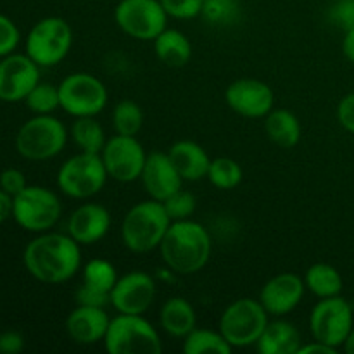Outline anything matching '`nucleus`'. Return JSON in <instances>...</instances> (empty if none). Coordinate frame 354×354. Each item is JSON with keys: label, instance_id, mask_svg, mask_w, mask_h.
I'll return each mask as SVG.
<instances>
[{"label": "nucleus", "instance_id": "obj_9", "mask_svg": "<svg viewBox=\"0 0 354 354\" xmlns=\"http://www.w3.org/2000/svg\"><path fill=\"white\" fill-rule=\"evenodd\" d=\"M73 45V30L62 17L50 16L38 21L26 37V54L40 68H52L64 61Z\"/></svg>", "mask_w": 354, "mask_h": 354}, {"label": "nucleus", "instance_id": "obj_30", "mask_svg": "<svg viewBox=\"0 0 354 354\" xmlns=\"http://www.w3.org/2000/svg\"><path fill=\"white\" fill-rule=\"evenodd\" d=\"M241 0H204L201 16L211 26L227 28L241 19Z\"/></svg>", "mask_w": 354, "mask_h": 354}, {"label": "nucleus", "instance_id": "obj_20", "mask_svg": "<svg viewBox=\"0 0 354 354\" xmlns=\"http://www.w3.org/2000/svg\"><path fill=\"white\" fill-rule=\"evenodd\" d=\"M109 322L111 318L106 308L76 304L75 310L66 318V332L76 344L92 346L104 341Z\"/></svg>", "mask_w": 354, "mask_h": 354}, {"label": "nucleus", "instance_id": "obj_12", "mask_svg": "<svg viewBox=\"0 0 354 354\" xmlns=\"http://www.w3.org/2000/svg\"><path fill=\"white\" fill-rule=\"evenodd\" d=\"M168 17L159 0H120L114 9L118 28L138 41H154L168 28Z\"/></svg>", "mask_w": 354, "mask_h": 354}, {"label": "nucleus", "instance_id": "obj_21", "mask_svg": "<svg viewBox=\"0 0 354 354\" xmlns=\"http://www.w3.org/2000/svg\"><path fill=\"white\" fill-rule=\"evenodd\" d=\"M169 159L175 168L187 182H199L206 178L209 169L211 158L207 156L206 149L192 140H178L169 147Z\"/></svg>", "mask_w": 354, "mask_h": 354}, {"label": "nucleus", "instance_id": "obj_29", "mask_svg": "<svg viewBox=\"0 0 354 354\" xmlns=\"http://www.w3.org/2000/svg\"><path fill=\"white\" fill-rule=\"evenodd\" d=\"M144 124V113L142 107L135 100L124 99L114 106L113 109V127L118 135L137 137Z\"/></svg>", "mask_w": 354, "mask_h": 354}, {"label": "nucleus", "instance_id": "obj_41", "mask_svg": "<svg viewBox=\"0 0 354 354\" xmlns=\"http://www.w3.org/2000/svg\"><path fill=\"white\" fill-rule=\"evenodd\" d=\"M24 339L17 332H3L0 334V353L2 354H17L23 351Z\"/></svg>", "mask_w": 354, "mask_h": 354}, {"label": "nucleus", "instance_id": "obj_26", "mask_svg": "<svg viewBox=\"0 0 354 354\" xmlns=\"http://www.w3.org/2000/svg\"><path fill=\"white\" fill-rule=\"evenodd\" d=\"M304 283H306V289L318 299L339 296L344 287V280L339 270L328 263L311 265L304 275Z\"/></svg>", "mask_w": 354, "mask_h": 354}, {"label": "nucleus", "instance_id": "obj_43", "mask_svg": "<svg viewBox=\"0 0 354 354\" xmlns=\"http://www.w3.org/2000/svg\"><path fill=\"white\" fill-rule=\"evenodd\" d=\"M12 203L14 197L9 196L6 190L0 189V223H3L7 218L12 216Z\"/></svg>", "mask_w": 354, "mask_h": 354}, {"label": "nucleus", "instance_id": "obj_44", "mask_svg": "<svg viewBox=\"0 0 354 354\" xmlns=\"http://www.w3.org/2000/svg\"><path fill=\"white\" fill-rule=\"evenodd\" d=\"M342 54L349 62L354 64V30L344 31V38H342Z\"/></svg>", "mask_w": 354, "mask_h": 354}, {"label": "nucleus", "instance_id": "obj_1", "mask_svg": "<svg viewBox=\"0 0 354 354\" xmlns=\"http://www.w3.org/2000/svg\"><path fill=\"white\" fill-rule=\"evenodd\" d=\"M82 245L69 234L44 232L24 249L23 261L28 273L41 283H64L82 266Z\"/></svg>", "mask_w": 354, "mask_h": 354}, {"label": "nucleus", "instance_id": "obj_31", "mask_svg": "<svg viewBox=\"0 0 354 354\" xmlns=\"http://www.w3.org/2000/svg\"><path fill=\"white\" fill-rule=\"evenodd\" d=\"M83 283L88 287H93L97 290L111 294L114 283L118 282L116 268L111 261L102 258H93L85 263L83 266Z\"/></svg>", "mask_w": 354, "mask_h": 354}, {"label": "nucleus", "instance_id": "obj_25", "mask_svg": "<svg viewBox=\"0 0 354 354\" xmlns=\"http://www.w3.org/2000/svg\"><path fill=\"white\" fill-rule=\"evenodd\" d=\"M265 131L270 140L282 149L296 147L303 135L299 120L289 109H273L266 114Z\"/></svg>", "mask_w": 354, "mask_h": 354}, {"label": "nucleus", "instance_id": "obj_5", "mask_svg": "<svg viewBox=\"0 0 354 354\" xmlns=\"http://www.w3.org/2000/svg\"><path fill=\"white\" fill-rule=\"evenodd\" d=\"M68 142L64 123L52 114H37L19 128L16 149L28 161H47L61 154Z\"/></svg>", "mask_w": 354, "mask_h": 354}, {"label": "nucleus", "instance_id": "obj_2", "mask_svg": "<svg viewBox=\"0 0 354 354\" xmlns=\"http://www.w3.org/2000/svg\"><path fill=\"white\" fill-rule=\"evenodd\" d=\"M213 241L204 225L194 220L171 221L161 245V259L176 275H194L207 265Z\"/></svg>", "mask_w": 354, "mask_h": 354}, {"label": "nucleus", "instance_id": "obj_27", "mask_svg": "<svg viewBox=\"0 0 354 354\" xmlns=\"http://www.w3.org/2000/svg\"><path fill=\"white\" fill-rule=\"evenodd\" d=\"M73 142L80 152H92V154H100L106 145V131L102 124L95 120V116L75 118V123L69 130Z\"/></svg>", "mask_w": 354, "mask_h": 354}, {"label": "nucleus", "instance_id": "obj_6", "mask_svg": "<svg viewBox=\"0 0 354 354\" xmlns=\"http://www.w3.org/2000/svg\"><path fill=\"white\" fill-rule=\"evenodd\" d=\"M268 311L265 310L261 301L241 297L225 308L218 330L232 348L256 346L268 325Z\"/></svg>", "mask_w": 354, "mask_h": 354}, {"label": "nucleus", "instance_id": "obj_18", "mask_svg": "<svg viewBox=\"0 0 354 354\" xmlns=\"http://www.w3.org/2000/svg\"><path fill=\"white\" fill-rule=\"evenodd\" d=\"M142 185L151 199L162 201L168 199L171 194L182 189L183 178L169 159L168 152H151L145 159L144 169H142Z\"/></svg>", "mask_w": 354, "mask_h": 354}, {"label": "nucleus", "instance_id": "obj_22", "mask_svg": "<svg viewBox=\"0 0 354 354\" xmlns=\"http://www.w3.org/2000/svg\"><path fill=\"white\" fill-rule=\"evenodd\" d=\"M301 346L303 339L296 325L282 318L268 322L265 332L256 342V349L261 354H297Z\"/></svg>", "mask_w": 354, "mask_h": 354}, {"label": "nucleus", "instance_id": "obj_15", "mask_svg": "<svg viewBox=\"0 0 354 354\" xmlns=\"http://www.w3.org/2000/svg\"><path fill=\"white\" fill-rule=\"evenodd\" d=\"M40 83V66L28 54H9L0 61V100L19 102Z\"/></svg>", "mask_w": 354, "mask_h": 354}, {"label": "nucleus", "instance_id": "obj_4", "mask_svg": "<svg viewBox=\"0 0 354 354\" xmlns=\"http://www.w3.org/2000/svg\"><path fill=\"white\" fill-rule=\"evenodd\" d=\"M102 342L109 354H161L162 351L161 335L144 315L120 313L111 318Z\"/></svg>", "mask_w": 354, "mask_h": 354}, {"label": "nucleus", "instance_id": "obj_3", "mask_svg": "<svg viewBox=\"0 0 354 354\" xmlns=\"http://www.w3.org/2000/svg\"><path fill=\"white\" fill-rule=\"evenodd\" d=\"M169 225L171 218L166 213L165 204L156 199L137 203L128 209L121 223L124 248L135 254H145L159 249Z\"/></svg>", "mask_w": 354, "mask_h": 354}, {"label": "nucleus", "instance_id": "obj_14", "mask_svg": "<svg viewBox=\"0 0 354 354\" xmlns=\"http://www.w3.org/2000/svg\"><path fill=\"white\" fill-rule=\"evenodd\" d=\"M227 106L239 116L249 120L266 118L275 106V92L268 83L256 78H239L228 85L225 92Z\"/></svg>", "mask_w": 354, "mask_h": 354}, {"label": "nucleus", "instance_id": "obj_34", "mask_svg": "<svg viewBox=\"0 0 354 354\" xmlns=\"http://www.w3.org/2000/svg\"><path fill=\"white\" fill-rule=\"evenodd\" d=\"M162 204H165V209L168 213V216L171 218V221L190 220V216H192L197 206L194 194L183 189L171 194L168 199L162 201Z\"/></svg>", "mask_w": 354, "mask_h": 354}, {"label": "nucleus", "instance_id": "obj_45", "mask_svg": "<svg viewBox=\"0 0 354 354\" xmlns=\"http://www.w3.org/2000/svg\"><path fill=\"white\" fill-rule=\"evenodd\" d=\"M342 348H344V351L348 354H354V327H353L351 334H349L348 339H346V342Z\"/></svg>", "mask_w": 354, "mask_h": 354}, {"label": "nucleus", "instance_id": "obj_38", "mask_svg": "<svg viewBox=\"0 0 354 354\" xmlns=\"http://www.w3.org/2000/svg\"><path fill=\"white\" fill-rule=\"evenodd\" d=\"M76 304H82V306H95V308H106L111 304V294L102 292V290H97L93 287L85 286L82 283L78 290L75 294Z\"/></svg>", "mask_w": 354, "mask_h": 354}, {"label": "nucleus", "instance_id": "obj_35", "mask_svg": "<svg viewBox=\"0 0 354 354\" xmlns=\"http://www.w3.org/2000/svg\"><path fill=\"white\" fill-rule=\"evenodd\" d=\"M166 14L175 19H194L203 12L204 0H159Z\"/></svg>", "mask_w": 354, "mask_h": 354}, {"label": "nucleus", "instance_id": "obj_17", "mask_svg": "<svg viewBox=\"0 0 354 354\" xmlns=\"http://www.w3.org/2000/svg\"><path fill=\"white\" fill-rule=\"evenodd\" d=\"M304 290H306V283L299 275L289 272L279 273L263 286L259 301L268 315L283 318L299 306L304 297Z\"/></svg>", "mask_w": 354, "mask_h": 354}, {"label": "nucleus", "instance_id": "obj_13", "mask_svg": "<svg viewBox=\"0 0 354 354\" xmlns=\"http://www.w3.org/2000/svg\"><path fill=\"white\" fill-rule=\"evenodd\" d=\"M100 158L109 178L121 183H131L140 178L147 154L137 137L116 133L106 142Z\"/></svg>", "mask_w": 354, "mask_h": 354}, {"label": "nucleus", "instance_id": "obj_33", "mask_svg": "<svg viewBox=\"0 0 354 354\" xmlns=\"http://www.w3.org/2000/svg\"><path fill=\"white\" fill-rule=\"evenodd\" d=\"M24 100H26L28 109L33 111L35 114H52L61 107L59 88L50 83H38Z\"/></svg>", "mask_w": 354, "mask_h": 354}, {"label": "nucleus", "instance_id": "obj_39", "mask_svg": "<svg viewBox=\"0 0 354 354\" xmlns=\"http://www.w3.org/2000/svg\"><path fill=\"white\" fill-rule=\"evenodd\" d=\"M28 187L26 178H24L23 171L16 168H9V169H3L0 173V189L6 190L9 196H17L21 190H24Z\"/></svg>", "mask_w": 354, "mask_h": 354}, {"label": "nucleus", "instance_id": "obj_28", "mask_svg": "<svg viewBox=\"0 0 354 354\" xmlns=\"http://www.w3.org/2000/svg\"><path fill=\"white\" fill-rule=\"evenodd\" d=\"M182 349L185 354H230L234 348L220 330L196 327L187 337H183Z\"/></svg>", "mask_w": 354, "mask_h": 354}, {"label": "nucleus", "instance_id": "obj_11", "mask_svg": "<svg viewBox=\"0 0 354 354\" xmlns=\"http://www.w3.org/2000/svg\"><path fill=\"white\" fill-rule=\"evenodd\" d=\"M353 327V306L341 294L320 299L310 313L311 337L337 351L344 346Z\"/></svg>", "mask_w": 354, "mask_h": 354}, {"label": "nucleus", "instance_id": "obj_36", "mask_svg": "<svg viewBox=\"0 0 354 354\" xmlns=\"http://www.w3.org/2000/svg\"><path fill=\"white\" fill-rule=\"evenodd\" d=\"M328 19L342 31L354 30V0H337L328 9Z\"/></svg>", "mask_w": 354, "mask_h": 354}, {"label": "nucleus", "instance_id": "obj_24", "mask_svg": "<svg viewBox=\"0 0 354 354\" xmlns=\"http://www.w3.org/2000/svg\"><path fill=\"white\" fill-rule=\"evenodd\" d=\"M154 52L159 62L168 68H183L192 57V44L180 30L166 28L154 40Z\"/></svg>", "mask_w": 354, "mask_h": 354}, {"label": "nucleus", "instance_id": "obj_10", "mask_svg": "<svg viewBox=\"0 0 354 354\" xmlns=\"http://www.w3.org/2000/svg\"><path fill=\"white\" fill-rule=\"evenodd\" d=\"M61 109L73 118L97 116L109 100L106 85L90 73H71L57 85Z\"/></svg>", "mask_w": 354, "mask_h": 354}, {"label": "nucleus", "instance_id": "obj_42", "mask_svg": "<svg viewBox=\"0 0 354 354\" xmlns=\"http://www.w3.org/2000/svg\"><path fill=\"white\" fill-rule=\"evenodd\" d=\"M335 354L337 353V349H334V348H330V346H327V344H324V342H320V341H311V342H308V344H303L301 346V349H299V353L297 354Z\"/></svg>", "mask_w": 354, "mask_h": 354}, {"label": "nucleus", "instance_id": "obj_23", "mask_svg": "<svg viewBox=\"0 0 354 354\" xmlns=\"http://www.w3.org/2000/svg\"><path fill=\"white\" fill-rule=\"evenodd\" d=\"M196 310L185 297H169L159 311V325L171 337H187L196 328Z\"/></svg>", "mask_w": 354, "mask_h": 354}, {"label": "nucleus", "instance_id": "obj_40", "mask_svg": "<svg viewBox=\"0 0 354 354\" xmlns=\"http://www.w3.org/2000/svg\"><path fill=\"white\" fill-rule=\"evenodd\" d=\"M337 121L346 131L354 135V92L341 99L337 106Z\"/></svg>", "mask_w": 354, "mask_h": 354}, {"label": "nucleus", "instance_id": "obj_32", "mask_svg": "<svg viewBox=\"0 0 354 354\" xmlns=\"http://www.w3.org/2000/svg\"><path fill=\"white\" fill-rule=\"evenodd\" d=\"M207 180L213 187L220 190H232L241 185L242 168L235 159L232 158H216L211 159L209 169H207Z\"/></svg>", "mask_w": 354, "mask_h": 354}, {"label": "nucleus", "instance_id": "obj_7", "mask_svg": "<svg viewBox=\"0 0 354 354\" xmlns=\"http://www.w3.org/2000/svg\"><path fill=\"white\" fill-rule=\"evenodd\" d=\"M62 213L57 194L47 187L28 185L14 196L12 218L21 228L33 234H44L55 227Z\"/></svg>", "mask_w": 354, "mask_h": 354}, {"label": "nucleus", "instance_id": "obj_16", "mask_svg": "<svg viewBox=\"0 0 354 354\" xmlns=\"http://www.w3.org/2000/svg\"><path fill=\"white\" fill-rule=\"evenodd\" d=\"M156 280L145 272H130L118 279L111 290V306L118 313L144 315L156 299Z\"/></svg>", "mask_w": 354, "mask_h": 354}, {"label": "nucleus", "instance_id": "obj_8", "mask_svg": "<svg viewBox=\"0 0 354 354\" xmlns=\"http://www.w3.org/2000/svg\"><path fill=\"white\" fill-rule=\"evenodd\" d=\"M107 175L100 154L78 152L62 162L57 173V185L62 194L73 199H90L106 185Z\"/></svg>", "mask_w": 354, "mask_h": 354}, {"label": "nucleus", "instance_id": "obj_19", "mask_svg": "<svg viewBox=\"0 0 354 354\" xmlns=\"http://www.w3.org/2000/svg\"><path fill=\"white\" fill-rule=\"evenodd\" d=\"M111 228V213L97 203H85L76 207L68 220V234L80 245H92L102 241Z\"/></svg>", "mask_w": 354, "mask_h": 354}, {"label": "nucleus", "instance_id": "obj_37", "mask_svg": "<svg viewBox=\"0 0 354 354\" xmlns=\"http://www.w3.org/2000/svg\"><path fill=\"white\" fill-rule=\"evenodd\" d=\"M21 35L12 19L0 14V57L12 54L19 45Z\"/></svg>", "mask_w": 354, "mask_h": 354}]
</instances>
